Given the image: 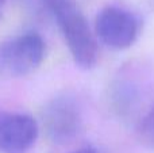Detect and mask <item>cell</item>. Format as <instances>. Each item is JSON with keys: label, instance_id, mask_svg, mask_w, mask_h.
<instances>
[{"label": "cell", "instance_id": "7", "mask_svg": "<svg viewBox=\"0 0 154 153\" xmlns=\"http://www.w3.org/2000/svg\"><path fill=\"white\" fill-rule=\"evenodd\" d=\"M72 153H100V152H99L97 149L92 148V146H84V148H80Z\"/></svg>", "mask_w": 154, "mask_h": 153}, {"label": "cell", "instance_id": "6", "mask_svg": "<svg viewBox=\"0 0 154 153\" xmlns=\"http://www.w3.org/2000/svg\"><path fill=\"white\" fill-rule=\"evenodd\" d=\"M139 133H141L142 141L154 148V103L146 113V115L142 118Z\"/></svg>", "mask_w": 154, "mask_h": 153}, {"label": "cell", "instance_id": "3", "mask_svg": "<svg viewBox=\"0 0 154 153\" xmlns=\"http://www.w3.org/2000/svg\"><path fill=\"white\" fill-rule=\"evenodd\" d=\"M43 127L53 142L66 144L77 137L82 127L81 106L75 95L54 96L43 108Z\"/></svg>", "mask_w": 154, "mask_h": 153}, {"label": "cell", "instance_id": "4", "mask_svg": "<svg viewBox=\"0 0 154 153\" xmlns=\"http://www.w3.org/2000/svg\"><path fill=\"white\" fill-rule=\"evenodd\" d=\"M95 30L106 46L116 50L127 49L139 34V19L128 10L108 5L96 16Z\"/></svg>", "mask_w": 154, "mask_h": 153}, {"label": "cell", "instance_id": "8", "mask_svg": "<svg viewBox=\"0 0 154 153\" xmlns=\"http://www.w3.org/2000/svg\"><path fill=\"white\" fill-rule=\"evenodd\" d=\"M3 4H4V0H0V16L3 14Z\"/></svg>", "mask_w": 154, "mask_h": 153}, {"label": "cell", "instance_id": "2", "mask_svg": "<svg viewBox=\"0 0 154 153\" xmlns=\"http://www.w3.org/2000/svg\"><path fill=\"white\" fill-rule=\"evenodd\" d=\"M46 45L35 31H26L0 43V73L22 77L34 72L45 58Z\"/></svg>", "mask_w": 154, "mask_h": 153}, {"label": "cell", "instance_id": "1", "mask_svg": "<svg viewBox=\"0 0 154 153\" xmlns=\"http://www.w3.org/2000/svg\"><path fill=\"white\" fill-rule=\"evenodd\" d=\"M41 7L54 19L80 68L89 69L97 61V46L84 14L73 0H39Z\"/></svg>", "mask_w": 154, "mask_h": 153}, {"label": "cell", "instance_id": "5", "mask_svg": "<svg viewBox=\"0 0 154 153\" xmlns=\"http://www.w3.org/2000/svg\"><path fill=\"white\" fill-rule=\"evenodd\" d=\"M38 132L37 121L29 114L0 111V153H27Z\"/></svg>", "mask_w": 154, "mask_h": 153}]
</instances>
